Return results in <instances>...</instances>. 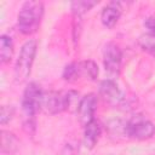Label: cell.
Returning a JSON list of instances; mask_svg holds the SVG:
<instances>
[{
    "mask_svg": "<svg viewBox=\"0 0 155 155\" xmlns=\"http://www.w3.org/2000/svg\"><path fill=\"white\" fill-rule=\"evenodd\" d=\"M62 76H63V79H64L65 81H68V82H75L76 80H79L76 62H73V63H69L68 65H65Z\"/></svg>",
    "mask_w": 155,
    "mask_h": 155,
    "instance_id": "obj_16",
    "label": "cell"
},
{
    "mask_svg": "<svg viewBox=\"0 0 155 155\" xmlns=\"http://www.w3.org/2000/svg\"><path fill=\"white\" fill-rule=\"evenodd\" d=\"M122 13V5L119 1H109L102 10L101 13V21L102 24L108 28L111 29L115 27V24L117 23L120 16Z\"/></svg>",
    "mask_w": 155,
    "mask_h": 155,
    "instance_id": "obj_9",
    "label": "cell"
},
{
    "mask_svg": "<svg viewBox=\"0 0 155 155\" xmlns=\"http://www.w3.org/2000/svg\"><path fill=\"white\" fill-rule=\"evenodd\" d=\"M102 136V125L94 119L88 125L85 126L84 130V145L86 149L91 150L98 143Z\"/></svg>",
    "mask_w": 155,
    "mask_h": 155,
    "instance_id": "obj_10",
    "label": "cell"
},
{
    "mask_svg": "<svg viewBox=\"0 0 155 155\" xmlns=\"http://www.w3.org/2000/svg\"><path fill=\"white\" fill-rule=\"evenodd\" d=\"M99 96L111 107H120L125 102V96L113 79L103 80L99 84Z\"/></svg>",
    "mask_w": 155,
    "mask_h": 155,
    "instance_id": "obj_7",
    "label": "cell"
},
{
    "mask_svg": "<svg viewBox=\"0 0 155 155\" xmlns=\"http://www.w3.org/2000/svg\"><path fill=\"white\" fill-rule=\"evenodd\" d=\"M42 96L44 91L41 90V86L38 82L31 81L27 85L21 103L24 119H35L38 111L41 109Z\"/></svg>",
    "mask_w": 155,
    "mask_h": 155,
    "instance_id": "obj_4",
    "label": "cell"
},
{
    "mask_svg": "<svg viewBox=\"0 0 155 155\" xmlns=\"http://www.w3.org/2000/svg\"><path fill=\"white\" fill-rule=\"evenodd\" d=\"M36 51H38V41L35 39H29L22 45L13 70L15 81L17 84H23L28 80L31 73L33 63L35 61Z\"/></svg>",
    "mask_w": 155,
    "mask_h": 155,
    "instance_id": "obj_3",
    "label": "cell"
},
{
    "mask_svg": "<svg viewBox=\"0 0 155 155\" xmlns=\"http://www.w3.org/2000/svg\"><path fill=\"white\" fill-rule=\"evenodd\" d=\"M122 62V52L119 45L115 42H108L104 45L103 48V64L105 71L111 75L116 76L120 73Z\"/></svg>",
    "mask_w": 155,
    "mask_h": 155,
    "instance_id": "obj_6",
    "label": "cell"
},
{
    "mask_svg": "<svg viewBox=\"0 0 155 155\" xmlns=\"http://www.w3.org/2000/svg\"><path fill=\"white\" fill-rule=\"evenodd\" d=\"M76 67H78V74H79V79L85 78L88 80H96L98 76V65L91 61H81V62H76Z\"/></svg>",
    "mask_w": 155,
    "mask_h": 155,
    "instance_id": "obj_12",
    "label": "cell"
},
{
    "mask_svg": "<svg viewBox=\"0 0 155 155\" xmlns=\"http://www.w3.org/2000/svg\"><path fill=\"white\" fill-rule=\"evenodd\" d=\"M147 50H148V51H150L153 54H155V41H153V42L148 46V48H147Z\"/></svg>",
    "mask_w": 155,
    "mask_h": 155,
    "instance_id": "obj_19",
    "label": "cell"
},
{
    "mask_svg": "<svg viewBox=\"0 0 155 155\" xmlns=\"http://www.w3.org/2000/svg\"><path fill=\"white\" fill-rule=\"evenodd\" d=\"M144 25H145V28L148 29L149 35L155 39V16L147 18L145 22H144Z\"/></svg>",
    "mask_w": 155,
    "mask_h": 155,
    "instance_id": "obj_18",
    "label": "cell"
},
{
    "mask_svg": "<svg viewBox=\"0 0 155 155\" xmlns=\"http://www.w3.org/2000/svg\"><path fill=\"white\" fill-rule=\"evenodd\" d=\"M19 140L18 138L10 131H1V153L12 155L18 150Z\"/></svg>",
    "mask_w": 155,
    "mask_h": 155,
    "instance_id": "obj_11",
    "label": "cell"
},
{
    "mask_svg": "<svg viewBox=\"0 0 155 155\" xmlns=\"http://www.w3.org/2000/svg\"><path fill=\"white\" fill-rule=\"evenodd\" d=\"M97 103H98V99L94 93H88V94H85L84 97H81L80 103L76 109V115H78L79 122L84 127L94 120Z\"/></svg>",
    "mask_w": 155,
    "mask_h": 155,
    "instance_id": "obj_8",
    "label": "cell"
},
{
    "mask_svg": "<svg viewBox=\"0 0 155 155\" xmlns=\"http://www.w3.org/2000/svg\"><path fill=\"white\" fill-rule=\"evenodd\" d=\"M13 115H15V108L12 105H2L0 111V124L6 125L12 120Z\"/></svg>",
    "mask_w": 155,
    "mask_h": 155,
    "instance_id": "obj_17",
    "label": "cell"
},
{
    "mask_svg": "<svg viewBox=\"0 0 155 155\" xmlns=\"http://www.w3.org/2000/svg\"><path fill=\"white\" fill-rule=\"evenodd\" d=\"M155 126L143 115H134L126 124V134L127 138L136 140H145L154 136Z\"/></svg>",
    "mask_w": 155,
    "mask_h": 155,
    "instance_id": "obj_5",
    "label": "cell"
},
{
    "mask_svg": "<svg viewBox=\"0 0 155 155\" xmlns=\"http://www.w3.org/2000/svg\"><path fill=\"white\" fill-rule=\"evenodd\" d=\"M44 4L41 1H25L22 4L17 16V29L23 35H33L38 31L42 16Z\"/></svg>",
    "mask_w": 155,
    "mask_h": 155,
    "instance_id": "obj_2",
    "label": "cell"
},
{
    "mask_svg": "<svg viewBox=\"0 0 155 155\" xmlns=\"http://www.w3.org/2000/svg\"><path fill=\"white\" fill-rule=\"evenodd\" d=\"M126 124L127 121H122V120H111L109 121L105 126L109 131V134L111 137H126Z\"/></svg>",
    "mask_w": 155,
    "mask_h": 155,
    "instance_id": "obj_15",
    "label": "cell"
},
{
    "mask_svg": "<svg viewBox=\"0 0 155 155\" xmlns=\"http://www.w3.org/2000/svg\"><path fill=\"white\" fill-rule=\"evenodd\" d=\"M79 92L69 91H47L44 92L41 109L51 115L61 114L65 110H75L80 103Z\"/></svg>",
    "mask_w": 155,
    "mask_h": 155,
    "instance_id": "obj_1",
    "label": "cell"
},
{
    "mask_svg": "<svg viewBox=\"0 0 155 155\" xmlns=\"http://www.w3.org/2000/svg\"><path fill=\"white\" fill-rule=\"evenodd\" d=\"M98 1H90V0H80V1H73L70 4L73 15L75 18H80L84 13L88 12L93 6H96Z\"/></svg>",
    "mask_w": 155,
    "mask_h": 155,
    "instance_id": "obj_14",
    "label": "cell"
},
{
    "mask_svg": "<svg viewBox=\"0 0 155 155\" xmlns=\"http://www.w3.org/2000/svg\"><path fill=\"white\" fill-rule=\"evenodd\" d=\"M13 41L12 38L2 34L0 36V61L2 64H7L11 62L13 57Z\"/></svg>",
    "mask_w": 155,
    "mask_h": 155,
    "instance_id": "obj_13",
    "label": "cell"
}]
</instances>
